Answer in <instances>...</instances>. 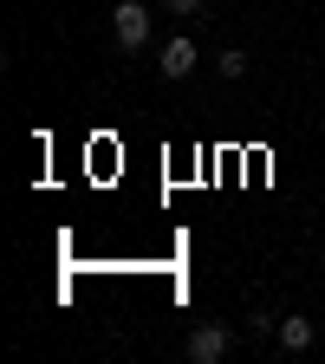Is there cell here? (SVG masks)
Instances as JSON below:
<instances>
[{"label":"cell","instance_id":"1","mask_svg":"<svg viewBox=\"0 0 325 364\" xmlns=\"http://www.w3.org/2000/svg\"><path fill=\"white\" fill-rule=\"evenodd\" d=\"M111 33H117L124 53H144V46H150V7H144V0H117V7H111Z\"/></svg>","mask_w":325,"mask_h":364},{"label":"cell","instance_id":"2","mask_svg":"<svg viewBox=\"0 0 325 364\" xmlns=\"http://www.w3.org/2000/svg\"><path fill=\"white\" fill-rule=\"evenodd\" d=\"M228 351H235V332H228V326H196L189 332V358L196 364H221Z\"/></svg>","mask_w":325,"mask_h":364},{"label":"cell","instance_id":"3","mask_svg":"<svg viewBox=\"0 0 325 364\" xmlns=\"http://www.w3.org/2000/svg\"><path fill=\"white\" fill-rule=\"evenodd\" d=\"M156 72H163V78H189V72H196V39H182V33H176V39H163Z\"/></svg>","mask_w":325,"mask_h":364},{"label":"cell","instance_id":"4","mask_svg":"<svg viewBox=\"0 0 325 364\" xmlns=\"http://www.w3.org/2000/svg\"><path fill=\"white\" fill-rule=\"evenodd\" d=\"M312 338H319V332H312V318H280V345H287V351H306Z\"/></svg>","mask_w":325,"mask_h":364},{"label":"cell","instance_id":"5","mask_svg":"<svg viewBox=\"0 0 325 364\" xmlns=\"http://www.w3.org/2000/svg\"><path fill=\"white\" fill-rule=\"evenodd\" d=\"M215 72H221V78H241V72H247V53H221Z\"/></svg>","mask_w":325,"mask_h":364},{"label":"cell","instance_id":"6","mask_svg":"<svg viewBox=\"0 0 325 364\" xmlns=\"http://www.w3.org/2000/svg\"><path fill=\"white\" fill-rule=\"evenodd\" d=\"M163 7H169V14H182V20H196V14L208 7V0H163Z\"/></svg>","mask_w":325,"mask_h":364}]
</instances>
